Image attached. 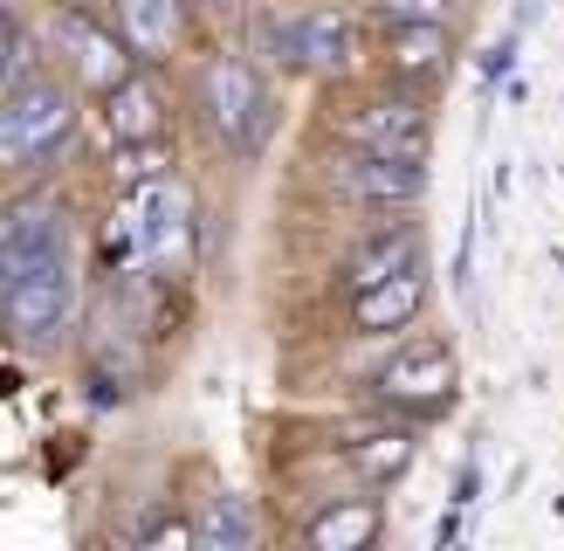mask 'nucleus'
Here are the masks:
<instances>
[{"label": "nucleus", "instance_id": "1", "mask_svg": "<svg viewBox=\"0 0 564 551\" xmlns=\"http://www.w3.org/2000/svg\"><path fill=\"white\" fill-rule=\"evenodd\" d=\"M0 296H8V331L21 345L63 331L69 303H76V283H69V248L55 256H8V276H0Z\"/></svg>", "mask_w": 564, "mask_h": 551}, {"label": "nucleus", "instance_id": "2", "mask_svg": "<svg viewBox=\"0 0 564 551\" xmlns=\"http://www.w3.org/2000/svg\"><path fill=\"white\" fill-rule=\"evenodd\" d=\"M200 110L214 118V131L228 138L241 159L262 152V138H269V90L256 83V69H248L241 55H214V63L200 69Z\"/></svg>", "mask_w": 564, "mask_h": 551}, {"label": "nucleus", "instance_id": "3", "mask_svg": "<svg viewBox=\"0 0 564 551\" xmlns=\"http://www.w3.org/2000/svg\"><path fill=\"white\" fill-rule=\"evenodd\" d=\"M330 131L345 145H365V152H392V159H427V110H420L413 90L400 97H351L330 110Z\"/></svg>", "mask_w": 564, "mask_h": 551}, {"label": "nucleus", "instance_id": "4", "mask_svg": "<svg viewBox=\"0 0 564 551\" xmlns=\"http://www.w3.org/2000/svg\"><path fill=\"white\" fill-rule=\"evenodd\" d=\"M8 165L14 173H28V165H42L55 145L69 138V125H76V110H69V90L55 76H28L21 90H8Z\"/></svg>", "mask_w": 564, "mask_h": 551}, {"label": "nucleus", "instance_id": "5", "mask_svg": "<svg viewBox=\"0 0 564 551\" xmlns=\"http://www.w3.org/2000/svg\"><path fill=\"white\" fill-rule=\"evenodd\" d=\"M455 386H462L455 352H447L441 338H427V345L400 352V358H392V366L372 379V400L420 421V413H447V407H455Z\"/></svg>", "mask_w": 564, "mask_h": 551}, {"label": "nucleus", "instance_id": "6", "mask_svg": "<svg viewBox=\"0 0 564 551\" xmlns=\"http://www.w3.org/2000/svg\"><path fill=\"white\" fill-rule=\"evenodd\" d=\"M275 55L310 76H345V69H358V21L337 8L290 14V21H275Z\"/></svg>", "mask_w": 564, "mask_h": 551}, {"label": "nucleus", "instance_id": "7", "mask_svg": "<svg viewBox=\"0 0 564 551\" xmlns=\"http://www.w3.org/2000/svg\"><path fill=\"white\" fill-rule=\"evenodd\" d=\"M337 193L351 201H379V207H413L427 193V159H392V152H365V145H345L337 159Z\"/></svg>", "mask_w": 564, "mask_h": 551}, {"label": "nucleus", "instance_id": "8", "mask_svg": "<svg viewBox=\"0 0 564 551\" xmlns=\"http://www.w3.org/2000/svg\"><path fill=\"white\" fill-rule=\"evenodd\" d=\"M447 55H455V35L447 21H400L386 35V69L400 90H420V83H441L447 76Z\"/></svg>", "mask_w": 564, "mask_h": 551}, {"label": "nucleus", "instance_id": "9", "mask_svg": "<svg viewBox=\"0 0 564 551\" xmlns=\"http://www.w3.org/2000/svg\"><path fill=\"white\" fill-rule=\"evenodd\" d=\"M420 311H427V262L406 269V276H386V283H372V290H358L351 331H365V338H379V331H406Z\"/></svg>", "mask_w": 564, "mask_h": 551}, {"label": "nucleus", "instance_id": "10", "mask_svg": "<svg viewBox=\"0 0 564 551\" xmlns=\"http://www.w3.org/2000/svg\"><path fill=\"white\" fill-rule=\"evenodd\" d=\"M63 48H69V63H76V76L90 83L97 97H104V90H118V83L131 76V63H124V42L110 35V28H97V21H83L76 8L63 14Z\"/></svg>", "mask_w": 564, "mask_h": 551}, {"label": "nucleus", "instance_id": "11", "mask_svg": "<svg viewBox=\"0 0 564 551\" xmlns=\"http://www.w3.org/2000/svg\"><path fill=\"white\" fill-rule=\"evenodd\" d=\"M379 538V504L372 496H330L324 510L303 517V544L310 551H365Z\"/></svg>", "mask_w": 564, "mask_h": 551}, {"label": "nucleus", "instance_id": "12", "mask_svg": "<svg viewBox=\"0 0 564 551\" xmlns=\"http://www.w3.org/2000/svg\"><path fill=\"white\" fill-rule=\"evenodd\" d=\"M104 125L118 145H138V138H165V90L152 76H124L118 90H104Z\"/></svg>", "mask_w": 564, "mask_h": 551}, {"label": "nucleus", "instance_id": "13", "mask_svg": "<svg viewBox=\"0 0 564 551\" xmlns=\"http://www.w3.org/2000/svg\"><path fill=\"white\" fill-rule=\"evenodd\" d=\"M413 449H420V434H413V413H406V421L365 428V434L351 441V468H358L365 483H400L406 462H413Z\"/></svg>", "mask_w": 564, "mask_h": 551}, {"label": "nucleus", "instance_id": "14", "mask_svg": "<svg viewBox=\"0 0 564 551\" xmlns=\"http://www.w3.org/2000/svg\"><path fill=\"white\" fill-rule=\"evenodd\" d=\"M406 269H420V235H413V228L372 235V241L351 256V290H372V283H386V276H406Z\"/></svg>", "mask_w": 564, "mask_h": 551}, {"label": "nucleus", "instance_id": "15", "mask_svg": "<svg viewBox=\"0 0 564 551\" xmlns=\"http://www.w3.org/2000/svg\"><path fill=\"white\" fill-rule=\"evenodd\" d=\"M63 248V220L48 201H14L8 207V256H55Z\"/></svg>", "mask_w": 564, "mask_h": 551}, {"label": "nucleus", "instance_id": "16", "mask_svg": "<svg viewBox=\"0 0 564 551\" xmlns=\"http://www.w3.org/2000/svg\"><path fill=\"white\" fill-rule=\"evenodd\" d=\"M256 544V510L241 496H214L200 510V551H248Z\"/></svg>", "mask_w": 564, "mask_h": 551}, {"label": "nucleus", "instance_id": "17", "mask_svg": "<svg viewBox=\"0 0 564 551\" xmlns=\"http://www.w3.org/2000/svg\"><path fill=\"white\" fill-rule=\"evenodd\" d=\"M165 165H173L165 138H138V145H124V159H118V180L124 186H145V180H165Z\"/></svg>", "mask_w": 564, "mask_h": 551}, {"label": "nucleus", "instance_id": "18", "mask_svg": "<svg viewBox=\"0 0 564 551\" xmlns=\"http://www.w3.org/2000/svg\"><path fill=\"white\" fill-rule=\"evenodd\" d=\"M365 8H372L386 28H400V21H447L462 0H365Z\"/></svg>", "mask_w": 564, "mask_h": 551}, {"label": "nucleus", "instance_id": "19", "mask_svg": "<svg viewBox=\"0 0 564 551\" xmlns=\"http://www.w3.org/2000/svg\"><path fill=\"white\" fill-rule=\"evenodd\" d=\"M28 76H35V42H28L21 14H8V90H21Z\"/></svg>", "mask_w": 564, "mask_h": 551}, {"label": "nucleus", "instance_id": "20", "mask_svg": "<svg viewBox=\"0 0 564 551\" xmlns=\"http://www.w3.org/2000/svg\"><path fill=\"white\" fill-rule=\"evenodd\" d=\"M186 544H200V523H186V517H159L145 531V551H186Z\"/></svg>", "mask_w": 564, "mask_h": 551}, {"label": "nucleus", "instance_id": "21", "mask_svg": "<svg viewBox=\"0 0 564 551\" xmlns=\"http://www.w3.org/2000/svg\"><path fill=\"white\" fill-rule=\"evenodd\" d=\"M475 496H482V468H475V462H468V468H462V476H455V510H468V504H475Z\"/></svg>", "mask_w": 564, "mask_h": 551}, {"label": "nucleus", "instance_id": "22", "mask_svg": "<svg viewBox=\"0 0 564 551\" xmlns=\"http://www.w3.org/2000/svg\"><path fill=\"white\" fill-rule=\"evenodd\" d=\"M510 55H517V42H496V48L482 55V76H502V69H510Z\"/></svg>", "mask_w": 564, "mask_h": 551}, {"label": "nucleus", "instance_id": "23", "mask_svg": "<svg viewBox=\"0 0 564 551\" xmlns=\"http://www.w3.org/2000/svg\"><path fill=\"white\" fill-rule=\"evenodd\" d=\"M220 8H228V0H220Z\"/></svg>", "mask_w": 564, "mask_h": 551}]
</instances>
